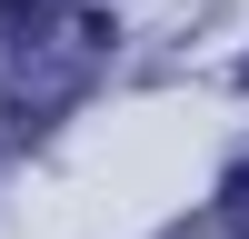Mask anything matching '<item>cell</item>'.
I'll return each instance as SVG.
<instances>
[{
    "label": "cell",
    "instance_id": "cell-1",
    "mask_svg": "<svg viewBox=\"0 0 249 239\" xmlns=\"http://www.w3.org/2000/svg\"><path fill=\"white\" fill-rule=\"evenodd\" d=\"M50 10H60V0H0V40H20V50H30V40L50 30Z\"/></svg>",
    "mask_w": 249,
    "mask_h": 239
},
{
    "label": "cell",
    "instance_id": "cell-2",
    "mask_svg": "<svg viewBox=\"0 0 249 239\" xmlns=\"http://www.w3.org/2000/svg\"><path fill=\"white\" fill-rule=\"evenodd\" d=\"M230 219H249V159L230 170Z\"/></svg>",
    "mask_w": 249,
    "mask_h": 239
},
{
    "label": "cell",
    "instance_id": "cell-3",
    "mask_svg": "<svg viewBox=\"0 0 249 239\" xmlns=\"http://www.w3.org/2000/svg\"><path fill=\"white\" fill-rule=\"evenodd\" d=\"M239 90H249V60H239Z\"/></svg>",
    "mask_w": 249,
    "mask_h": 239
}]
</instances>
